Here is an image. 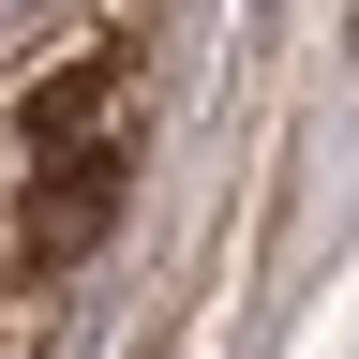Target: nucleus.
<instances>
[{
    "mask_svg": "<svg viewBox=\"0 0 359 359\" xmlns=\"http://www.w3.org/2000/svg\"><path fill=\"white\" fill-rule=\"evenodd\" d=\"M0 15H15V0H0Z\"/></svg>",
    "mask_w": 359,
    "mask_h": 359,
    "instance_id": "nucleus-3",
    "label": "nucleus"
},
{
    "mask_svg": "<svg viewBox=\"0 0 359 359\" xmlns=\"http://www.w3.org/2000/svg\"><path fill=\"white\" fill-rule=\"evenodd\" d=\"M120 75H135L120 45H90V60H60V75L30 90V150H75V135H105V120H120Z\"/></svg>",
    "mask_w": 359,
    "mask_h": 359,
    "instance_id": "nucleus-2",
    "label": "nucleus"
},
{
    "mask_svg": "<svg viewBox=\"0 0 359 359\" xmlns=\"http://www.w3.org/2000/svg\"><path fill=\"white\" fill-rule=\"evenodd\" d=\"M30 255H90L105 240V210H120V135H75V150H30Z\"/></svg>",
    "mask_w": 359,
    "mask_h": 359,
    "instance_id": "nucleus-1",
    "label": "nucleus"
}]
</instances>
